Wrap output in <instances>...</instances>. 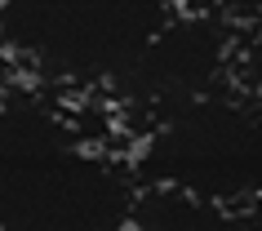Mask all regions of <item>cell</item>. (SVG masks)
Segmentation results:
<instances>
[{"mask_svg":"<svg viewBox=\"0 0 262 231\" xmlns=\"http://www.w3.org/2000/svg\"><path fill=\"white\" fill-rule=\"evenodd\" d=\"M134 196L124 147L58 94H0V231H124Z\"/></svg>","mask_w":262,"mask_h":231,"instance_id":"1","label":"cell"},{"mask_svg":"<svg viewBox=\"0 0 262 231\" xmlns=\"http://www.w3.org/2000/svg\"><path fill=\"white\" fill-rule=\"evenodd\" d=\"M178 0H0V58L58 98L111 94Z\"/></svg>","mask_w":262,"mask_h":231,"instance_id":"2","label":"cell"},{"mask_svg":"<svg viewBox=\"0 0 262 231\" xmlns=\"http://www.w3.org/2000/svg\"><path fill=\"white\" fill-rule=\"evenodd\" d=\"M138 187L195 196L227 209L258 204V107L222 85L147 116L124 151Z\"/></svg>","mask_w":262,"mask_h":231,"instance_id":"3","label":"cell"},{"mask_svg":"<svg viewBox=\"0 0 262 231\" xmlns=\"http://www.w3.org/2000/svg\"><path fill=\"white\" fill-rule=\"evenodd\" d=\"M231 71H235V18L178 9L151 36L138 62L116 80L111 98H120L124 111H142V120H147L173 102L231 85Z\"/></svg>","mask_w":262,"mask_h":231,"instance_id":"4","label":"cell"},{"mask_svg":"<svg viewBox=\"0 0 262 231\" xmlns=\"http://www.w3.org/2000/svg\"><path fill=\"white\" fill-rule=\"evenodd\" d=\"M124 231H258V204L227 209V204H209L178 191L138 187Z\"/></svg>","mask_w":262,"mask_h":231,"instance_id":"5","label":"cell"},{"mask_svg":"<svg viewBox=\"0 0 262 231\" xmlns=\"http://www.w3.org/2000/svg\"><path fill=\"white\" fill-rule=\"evenodd\" d=\"M253 9V0H178V9H191V14H222V18H235V9Z\"/></svg>","mask_w":262,"mask_h":231,"instance_id":"6","label":"cell"},{"mask_svg":"<svg viewBox=\"0 0 262 231\" xmlns=\"http://www.w3.org/2000/svg\"><path fill=\"white\" fill-rule=\"evenodd\" d=\"M0 62H5V58H0Z\"/></svg>","mask_w":262,"mask_h":231,"instance_id":"7","label":"cell"}]
</instances>
